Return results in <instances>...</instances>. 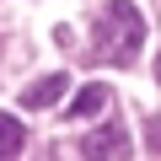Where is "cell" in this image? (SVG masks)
Here are the masks:
<instances>
[{
  "label": "cell",
  "instance_id": "3957f363",
  "mask_svg": "<svg viewBox=\"0 0 161 161\" xmlns=\"http://www.w3.org/2000/svg\"><path fill=\"white\" fill-rule=\"evenodd\" d=\"M64 92H70V80H64V75H43V80H32V86L22 92V102H27L32 113H43V108H54Z\"/></svg>",
  "mask_w": 161,
  "mask_h": 161
},
{
  "label": "cell",
  "instance_id": "8992f818",
  "mask_svg": "<svg viewBox=\"0 0 161 161\" xmlns=\"http://www.w3.org/2000/svg\"><path fill=\"white\" fill-rule=\"evenodd\" d=\"M156 80H161V54H156Z\"/></svg>",
  "mask_w": 161,
  "mask_h": 161
},
{
  "label": "cell",
  "instance_id": "277c9868",
  "mask_svg": "<svg viewBox=\"0 0 161 161\" xmlns=\"http://www.w3.org/2000/svg\"><path fill=\"white\" fill-rule=\"evenodd\" d=\"M102 108H108V86L92 80V86H80V97L70 102V118H92V113H102Z\"/></svg>",
  "mask_w": 161,
  "mask_h": 161
},
{
  "label": "cell",
  "instance_id": "7a4b0ae2",
  "mask_svg": "<svg viewBox=\"0 0 161 161\" xmlns=\"http://www.w3.org/2000/svg\"><path fill=\"white\" fill-rule=\"evenodd\" d=\"M80 156H86V161H124L129 156V134L118 124H97L86 140H80Z\"/></svg>",
  "mask_w": 161,
  "mask_h": 161
},
{
  "label": "cell",
  "instance_id": "5b68a950",
  "mask_svg": "<svg viewBox=\"0 0 161 161\" xmlns=\"http://www.w3.org/2000/svg\"><path fill=\"white\" fill-rule=\"evenodd\" d=\"M22 140H27L22 124H16L11 113H0V161H16V156H22Z\"/></svg>",
  "mask_w": 161,
  "mask_h": 161
},
{
  "label": "cell",
  "instance_id": "6da1fadb",
  "mask_svg": "<svg viewBox=\"0 0 161 161\" xmlns=\"http://www.w3.org/2000/svg\"><path fill=\"white\" fill-rule=\"evenodd\" d=\"M92 48L97 59H113V64H134V54L145 48V22L129 0H108L97 11V32H92Z\"/></svg>",
  "mask_w": 161,
  "mask_h": 161
}]
</instances>
